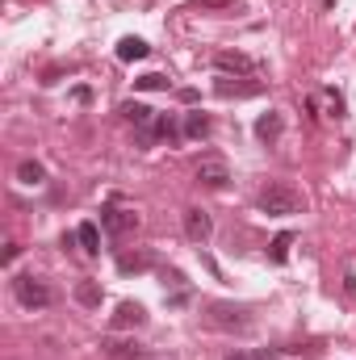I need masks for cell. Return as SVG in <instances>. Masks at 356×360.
<instances>
[{
    "label": "cell",
    "instance_id": "cell-1",
    "mask_svg": "<svg viewBox=\"0 0 356 360\" xmlns=\"http://www.w3.org/2000/svg\"><path fill=\"white\" fill-rule=\"evenodd\" d=\"M256 205H260V214H268V218H289V214H302L306 210V197L298 188H289V184H268L265 193L256 197Z\"/></svg>",
    "mask_w": 356,
    "mask_h": 360
},
{
    "label": "cell",
    "instance_id": "cell-14",
    "mask_svg": "<svg viewBox=\"0 0 356 360\" xmlns=\"http://www.w3.org/2000/svg\"><path fill=\"white\" fill-rule=\"evenodd\" d=\"M117 59H122V63L147 59V42H143V38H122V42H117Z\"/></svg>",
    "mask_w": 356,
    "mask_h": 360
},
{
    "label": "cell",
    "instance_id": "cell-12",
    "mask_svg": "<svg viewBox=\"0 0 356 360\" xmlns=\"http://www.w3.org/2000/svg\"><path fill=\"white\" fill-rule=\"evenodd\" d=\"M76 243L84 248V256H96V252H101V231H96V222H80V226H76Z\"/></svg>",
    "mask_w": 356,
    "mask_h": 360
},
{
    "label": "cell",
    "instance_id": "cell-19",
    "mask_svg": "<svg viewBox=\"0 0 356 360\" xmlns=\"http://www.w3.org/2000/svg\"><path fill=\"white\" fill-rule=\"evenodd\" d=\"M289 243H293V235H276V239H272V264H285Z\"/></svg>",
    "mask_w": 356,
    "mask_h": 360
},
{
    "label": "cell",
    "instance_id": "cell-3",
    "mask_svg": "<svg viewBox=\"0 0 356 360\" xmlns=\"http://www.w3.org/2000/svg\"><path fill=\"white\" fill-rule=\"evenodd\" d=\"M214 68H218L222 76H256V72H260V63L248 59V55H239V51H218V55H214Z\"/></svg>",
    "mask_w": 356,
    "mask_h": 360
},
{
    "label": "cell",
    "instance_id": "cell-5",
    "mask_svg": "<svg viewBox=\"0 0 356 360\" xmlns=\"http://www.w3.org/2000/svg\"><path fill=\"white\" fill-rule=\"evenodd\" d=\"M227 180H231V172H227V164H222L218 155H205V160L197 164V184H205V188H227Z\"/></svg>",
    "mask_w": 356,
    "mask_h": 360
},
{
    "label": "cell",
    "instance_id": "cell-8",
    "mask_svg": "<svg viewBox=\"0 0 356 360\" xmlns=\"http://www.w3.org/2000/svg\"><path fill=\"white\" fill-rule=\"evenodd\" d=\"M139 134H143V143H151V139H168V143H172V139H180L184 130H177V122H172V117L155 113V122H151L147 130H139Z\"/></svg>",
    "mask_w": 356,
    "mask_h": 360
},
{
    "label": "cell",
    "instance_id": "cell-22",
    "mask_svg": "<svg viewBox=\"0 0 356 360\" xmlns=\"http://www.w3.org/2000/svg\"><path fill=\"white\" fill-rule=\"evenodd\" d=\"M256 360H281V356H276V352H260Z\"/></svg>",
    "mask_w": 356,
    "mask_h": 360
},
{
    "label": "cell",
    "instance_id": "cell-17",
    "mask_svg": "<svg viewBox=\"0 0 356 360\" xmlns=\"http://www.w3.org/2000/svg\"><path fill=\"white\" fill-rule=\"evenodd\" d=\"M260 84H231V80H218V96H256Z\"/></svg>",
    "mask_w": 356,
    "mask_h": 360
},
{
    "label": "cell",
    "instance_id": "cell-4",
    "mask_svg": "<svg viewBox=\"0 0 356 360\" xmlns=\"http://www.w3.org/2000/svg\"><path fill=\"white\" fill-rule=\"evenodd\" d=\"M101 226H105L109 235H130V231L139 226V214H134V210H117V205H109V210H101Z\"/></svg>",
    "mask_w": 356,
    "mask_h": 360
},
{
    "label": "cell",
    "instance_id": "cell-23",
    "mask_svg": "<svg viewBox=\"0 0 356 360\" xmlns=\"http://www.w3.org/2000/svg\"><path fill=\"white\" fill-rule=\"evenodd\" d=\"M227 360H252V356H243V352H231V356H227Z\"/></svg>",
    "mask_w": 356,
    "mask_h": 360
},
{
    "label": "cell",
    "instance_id": "cell-10",
    "mask_svg": "<svg viewBox=\"0 0 356 360\" xmlns=\"http://www.w3.org/2000/svg\"><path fill=\"white\" fill-rule=\"evenodd\" d=\"M210 314H214V323L218 327H235V331H243L248 327V319H243V310H235V306H210Z\"/></svg>",
    "mask_w": 356,
    "mask_h": 360
},
{
    "label": "cell",
    "instance_id": "cell-7",
    "mask_svg": "<svg viewBox=\"0 0 356 360\" xmlns=\"http://www.w3.org/2000/svg\"><path fill=\"white\" fill-rule=\"evenodd\" d=\"M147 323V310L139 302H122L117 314H113V331H130V327H143Z\"/></svg>",
    "mask_w": 356,
    "mask_h": 360
},
{
    "label": "cell",
    "instance_id": "cell-2",
    "mask_svg": "<svg viewBox=\"0 0 356 360\" xmlns=\"http://www.w3.org/2000/svg\"><path fill=\"white\" fill-rule=\"evenodd\" d=\"M13 293H17V302L21 306H30V310H46L51 306V285L42 281V276H34V272H21L17 281H13Z\"/></svg>",
    "mask_w": 356,
    "mask_h": 360
},
{
    "label": "cell",
    "instance_id": "cell-6",
    "mask_svg": "<svg viewBox=\"0 0 356 360\" xmlns=\"http://www.w3.org/2000/svg\"><path fill=\"white\" fill-rule=\"evenodd\" d=\"M184 235H189L193 243H205V239L214 235V218H210L205 210H184Z\"/></svg>",
    "mask_w": 356,
    "mask_h": 360
},
{
    "label": "cell",
    "instance_id": "cell-24",
    "mask_svg": "<svg viewBox=\"0 0 356 360\" xmlns=\"http://www.w3.org/2000/svg\"><path fill=\"white\" fill-rule=\"evenodd\" d=\"M139 360H151V356H139Z\"/></svg>",
    "mask_w": 356,
    "mask_h": 360
},
{
    "label": "cell",
    "instance_id": "cell-18",
    "mask_svg": "<svg viewBox=\"0 0 356 360\" xmlns=\"http://www.w3.org/2000/svg\"><path fill=\"white\" fill-rule=\"evenodd\" d=\"M117 269L122 272H143V269H151V256H122Z\"/></svg>",
    "mask_w": 356,
    "mask_h": 360
},
{
    "label": "cell",
    "instance_id": "cell-11",
    "mask_svg": "<svg viewBox=\"0 0 356 360\" xmlns=\"http://www.w3.org/2000/svg\"><path fill=\"white\" fill-rule=\"evenodd\" d=\"M17 180L30 184V188H38V184H46V168H42L38 160H21V164H17Z\"/></svg>",
    "mask_w": 356,
    "mask_h": 360
},
{
    "label": "cell",
    "instance_id": "cell-16",
    "mask_svg": "<svg viewBox=\"0 0 356 360\" xmlns=\"http://www.w3.org/2000/svg\"><path fill=\"white\" fill-rule=\"evenodd\" d=\"M101 297H105V289H101L96 281H80V285H76V302H80V306H101Z\"/></svg>",
    "mask_w": 356,
    "mask_h": 360
},
{
    "label": "cell",
    "instance_id": "cell-15",
    "mask_svg": "<svg viewBox=\"0 0 356 360\" xmlns=\"http://www.w3.org/2000/svg\"><path fill=\"white\" fill-rule=\"evenodd\" d=\"M205 134H210V117L201 109L184 113V139H205Z\"/></svg>",
    "mask_w": 356,
    "mask_h": 360
},
{
    "label": "cell",
    "instance_id": "cell-20",
    "mask_svg": "<svg viewBox=\"0 0 356 360\" xmlns=\"http://www.w3.org/2000/svg\"><path fill=\"white\" fill-rule=\"evenodd\" d=\"M139 89H143V92H164V89H168V80H164V76H143V80H139Z\"/></svg>",
    "mask_w": 356,
    "mask_h": 360
},
{
    "label": "cell",
    "instance_id": "cell-21",
    "mask_svg": "<svg viewBox=\"0 0 356 360\" xmlns=\"http://www.w3.org/2000/svg\"><path fill=\"white\" fill-rule=\"evenodd\" d=\"M227 4H235V0H197V8H227Z\"/></svg>",
    "mask_w": 356,
    "mask_h": 360
},
{
    "label": "cell",
    "instance_id": "cell-9",
    "mask_svg": "<svg viewBox=\"0 0 356 360\" xmlns=\"http://www.w3.org/2000/svg\"><path fill=\"white\" fill-rule=\"evenodd\" d=\"M122 117H126L130 126L147 130V126L155 122V109H147V105H139V101H126V105H122Z\"/></svg>",
    "mask_w": 356,
    "mask_h": 360
},
{
    "label": "cell",
    "instance_id": "cell-13",
    "mask_svg": "<svg viewBox=\"0 0 356 360\" xmlns=\"http://www.w3.org/2000/svg\"><path fill=\"white\" fill-rule=\"evenodd\" d=\"M281 130H285L281 113H265V117L256 122V139H265V143H276V139H281Z\"/></svg>",
    "mask_w": 356,
    "mask_h": 360
}]
</instances>
